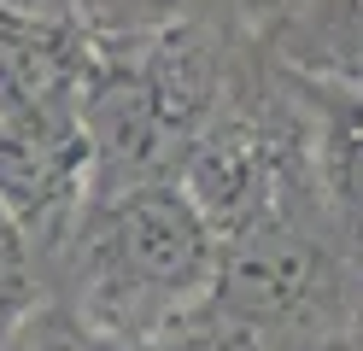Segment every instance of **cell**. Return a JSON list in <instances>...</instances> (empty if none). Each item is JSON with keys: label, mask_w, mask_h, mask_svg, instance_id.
Instances as JSON below:
<instances>
[{"label": "cell", "mask_w": 363, "mask_h": 351, "mask_svg": "<svg viewBox=\"0 0 363 351\" xmlns=\"http://www.w3.org/2000/svg\"><path fill=\"white\" fill-rule=\"evenodd\" d=\"M211 299H223L229 311L269 322L281 334H299L311 316L328 311L334 299V264L323 240L287 228V223H252L235 240H223V264L211 281Z\"/></svg>", "instance_id": "obj_1"}, {"label": "cell", "mask_w": 363, "mask_h": 351, "mask_svg": "<svg viewBox=\"0 0 363 351\" xmlns=\"http://www.w3.org/2000/svg\"><path fill=\"white\" fill-rule=\"evenodd\" d=\"M182 187L223 240L269 217V152L252 129H211L182 158Z\"/></svg>", "instance_id": "obj_2"}, {"label": "cell", "mask_w": 363, "mask_h": 351, "mask_svg": "<svg viewBox=\"0 0 363 351\" xmlns=\"http://www.w3.org/2000/svg\"><path fill=\"white\" fill-rule=\"evenodd\" d=\"M65 100H71V70L59 47L0 30V129H77L65 117Z\"/></svg>", "instance_id": "obj_3"}, {"label": "cell", "mask_w": 363, "mask_h": 351, "mask_svg": "<svg viewBox=\"0 0 363 351\" xmlns=\"http://www.w3.org/2000/svg\"><path fill=\"white\" fill-rule=\"evenodd\" d=\"M82 12V23H94L106 35H147L164 30V23L182 12V0H71Z\"/></svg>", "instance_id": "obj_4"}, {"label": "cell", "mask_w": 363, "mask_h": 351, "mask_svg": "<svg viewBox=\"0 0 363 351\" xmlns=\"http://www.w3.org/2000/svg\"><path fill=\"white\" fill-rule=\"evenodd\" d=\"M24 269H30V257H24V228H18L12 205L0 199V304H12L18 293H24Z\"/></svg>", "instance_id": "obj_5"}, {"label": "cell", "mask_w": 363, "mask_h": 351, "mask_svg": "<svg viewBox=\"0 0 363 351\" xmlns=\"http://www.w3.org/2000/svg\"><path fill=\"white\" fill-rule=\"evenodd\" d=\"M12 6H24V12H35V6H59V0H12Z\"/></svg>", "instance_id": "obj_6"}, {"label": "cell", "mask_w": 363, "mask_h": 351, "mask_svg": "<svg viewBox=\"0 0 363 351\" xmlns=\"http://www.w3.org/2000/svg\"><path fill=\"white\" fill-rule=\"evenodd\" d=\"M357 351H363V322H357Z\"/></svg>", "instance_id": "obj_7"}]
</instances>
